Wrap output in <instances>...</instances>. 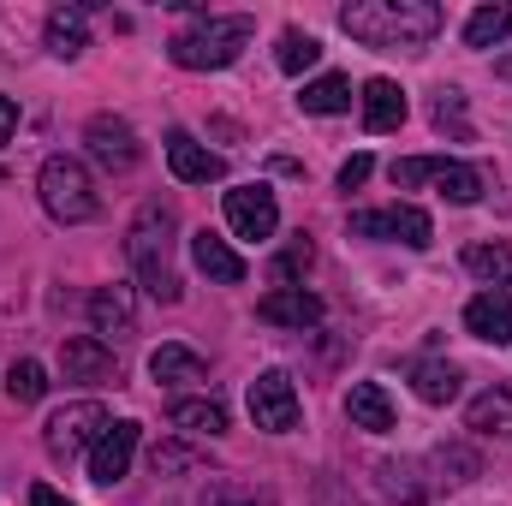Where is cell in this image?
Listing matches in <instances>:
<instances>
[{
  "instance_id": "1",
  "label": "cell",
  "mask_w": 512,
  "mask_h": 506,
  "mask_svg": "<svg viewBox=\"0 0 512 506\" xmlns=\"http://www.w3.org/2000/svg\"><path fill=\"white\" fill-rule=\"evenodd\" d=\"M447 12L435 0H352L340 6V30L364 48H429Z\"/></svg>"
},
{
  "instance_id": "2",
  "label": "cell",
  "mask_w": 512,
  "mask_h": 506,
  "mask_svg": "<svg viewBox=\"0 0 512 506\" xmlns=\"http://www.w3.org/2000/svg\"><path fill=\"white\" fill-rule=\"evenodd\" d=\"M173 239H179V221H173L167 203H143L126 227L131 274H137V286H143L149 298H161V304H179V298H185L179 268H173Z\"/></svg>"
},
{
  "instance_id": "3",
  "label": "cell",
  "mask_w": 512,
  "mask_h": 506,
  "mask_svg": "<svg viewBox=\"0 0 512 506\" xmlns=\"http://www.w3.org/2000/svg\"><path fill=\"white\" fill-rule=\"evenodd\" d=\"M251 36H256L251 12H209V18L185 24V30L167 42V54H173V66H185V72H221V66H233V60L251 48Z\"/></svg>"
},
{
  "instance_id": "4",
  "label": "cell",
  "mask_w": 512,
  "mask_h": 506,
  "mask_svg": "<svg viewBox=\"0 0 512 506\" xmlns=\"http://www.w3.org/2000/svg\"><path fill=\"white\" fill-rule=\"evenodd\" d=\"M36 197H42V209H48L60 227H84V221L102 215L96 179H90V167L72 161V155H48V161H42V173H36Z\"/></svg>"
},
{
  "instance_id": "5",
  "label": "cell",
  "mask_w": 512,
  "mask_h": 506,
  "mask_svg": "<svg viewBox=\"0 0 512 506\" xmlns=\"http://www.w3.org/2000/svg\"><path fill=\"white\" fill-rule=\"evenodd\" d=\"M393 185L411 191V185H441L447 203H477L483 197V173L471 161H447V155H411V161H393Z\"/></svg>"
},
{
  "instance_id": "6",
  "label": "cell",
  "mask_w": 512,
  "mask_h": 506,
  "mask_svg": "<svg viewBox=\"0 0 512 506\" xmlns=\"http://www.w3.org/2000/svg\"><path fill=\"white\" fill-rule=\"evenodd\" d=\"M102 429H108V411H102L96 399H72V405H60V411L42 423V447H48V459L72 465L78 453H90V447L102 441Z\"/></svg>"
},
{
  "instance_id": "7",
  "label": "cell",
  "mask_w": 512,
  "mask_h": 506,
  "mask_svg": "<svg viewBox=\"0 0 512 506\" xmlns=\"http://www.w3.org/2000/svg\"><path fill=\"white\" fill-rule=\"evenodd\" d=\"M352 233H358V239H393V245H405V251H423V245L435 239V227H429V215H423L417 203L358 209V215H352Z\"/></svg>"
},
{
  "instance_id": "8",
  "label": "cell",
  "mask_w": 512,
  "mask_h": 506,
  "mask_svg": "<svg viewBox=\"0 0 512 506\" xmlns=\"http://www.w3.org/2000/svg\"><path fill=\"white\" fill-rule=\"evenodd\" d=\"M84 149H90V161H96L102 173H131V167L143 161V143H137V131H131L120 114H96V120L84 126Z\"/></svg>"
},
{
  "instance_id": "9",
  "label": "cell",
  "mask_w": 512,
  "mask_h": 506,
  "mask_svg": "<svg viewBox=\"0 0 512 506\" xmlns=\"http://www.w3.org/2000/svg\"><path fill=\"white\" fill-rule=\"evenodd\" d=\"M227 227H233V239H274L280 233V203H274V191L268 185H233L227 191Z\"/></svg>"
},
{
  "instance_id": "10",
  "label": "cell",
  "mask_w": 512,
  "mask_h": 506,
  "mask_svg": "<svg viewBox=\"0 0 512 506\" xmlns=\"http://www.w3.org/2000/svg\"><path fill=\"white\" fill-rule=\"evenodd\" d=\"M251 417H256V429H268V435L298 429V387H292L286 370H262L251 381Z\"/></svg>"
},
{
  "instance_id": "11",
  "label": "cell",
  "mask_w": 512,
  "mask_h": 506,
  "mask_svg": "<svg viewBox=\"0 0 512 506\" xmlns=\"http://www.w3.org/2000/svg\"><path fill=\"white\" fill-rule=\"evenodd\" d=\"M465 334L483 346H512V286H483L465 304Z\"/></svg>"
},
{
  "instance_id": "12",
  "label": "cell",
  "mask_w": 512,
  "mask_h": 506,
  "mask_svg": "<svg viewBox=\"0 0 512 506\" xmlns=\"http://www.w3.org/2000/svg\"><path fill=\"white\" fill-rule=\"evenodd\" d=\"M60 370H66V381L108 387V381H120V358H114V346H102L96 334H78V340L60 346Z\"/></svg>"
},
{
  "instance_id": "13",
  "label": "cell",
  "mask_w": 512,
  "mask_h": 506,
  "mask_svg": "<svg viewBox=\"0 0 512 506\" xmlns=\"http://www.w3.org/2000/svg\"><path fill=\"white\" fill-rule=\"evenodd\" d=\"M137 435H143V423H108L102 429V441L90 447V483H102V489H114L120 477L131 471V453H137Z\"/></svg>"
},
{
  "instance_id": "14",
  "label": "cell",
  "mask_w": 512,
  "mask_h": 506,
  "mask_svg": "<svg viewBox=\"0 0 512 506\" xmlns=\"http://www.w3.org/2000/svg\"><path fill=\"white\" fill-rule=\"evenodd\" d=\"M167 167H173L179 185H215V179H227V161L209 143H197L191 131H167Z\"/></svg>"
},
{
  "instance_id": "15",
  "label": "cell",
  "mask_w": 512,
  "mask_h": 506,
  "mask_svg": "<svg viewBox=\"0 0 512 506\" xmlns=\"http://www.w3.org/2000/svg\"><path fill=\"white\" fill-rule=\"evenodd\" d=\"M90 328L102 346H120L137 334V310H131V286H96L90 292Z\"/></svg>"
},
{
  "instance_id": "16",
  "label": "cell",
  "mask_w": 512,
  "mask_h": 506,
  "mask_svg": "<svg viewBox=\"0 0 512 506\" xmlns=\"http://www.w3.org/2000/svg\"><path fill=\"white\" fill-rule=\"evenodd\" d=\"M256 316L268 322V328H316L322 322V298L316 292H304V286H274L262 304H256Z\"/></svg>"
},
{
  "instance_id": "17",
  "label": "cell",
  "mask_w": 512,
  "mask_h": 506,
  "mask_svg": "<svg viewBox=\"0 0 512 506\" xmlns=\"http://www.w3.org/2000/svg\"><path fill=\"white\" fill-rule=\"evenodd\" d=\"M42 36H48L54 60H78L90 48V6H54L48 24H42Z\"/></svg>"
},
{
  "instance_id": "18",
  "label": "cell",
  "mask_w": 512,
  "mask_h": 506,
  "mask_svg": "<svg viewBox=\"0 0 512 506\" xmlns=\"http://www.w3.org/2000/svg\"><path fill=\"white\" fill-rule=\"evenodd\" d=\"M346 417H352V429H364V435H387V429H393V399H387L382 381H352V387H346Z\"/></svg>"
},
{
  "instance_id": "19",
  "label": "cell",
  "mask_w": 512,
  "mask_h": 506,
  "mask_svg": "<svg viewBox=\"0 0 512 506\" xmlns=\"http://www.w3.org/2000/svg\"><path fill=\"white\" fill-rule=\"evenodd\" d=\"M191 262H197V268H203L215 286H239V280H245V256L233 251L221 233H209V227L191 239Z\"/></svg>"
},
{
  "instance_id": "20",
  "label": "cell",
  "mask_w": 512,
  "mask_h": 506,
  "mask_svg": "<svg viewBox=\"0 0 512 506\" xmlns=\"http://www.w3.org/2000/svg\"><path fill=\"white\" fill-rule=\"evenodd\" d=\"M405 126V90L393 78H370L364 84V131H399Z\"/></svg>"
},
{
  "instance_id": "21",
  "label": "cell",
  "mask_w": 512,
  "mask_h": 506,
  "mask_svg": "<svg viewBox=\"0 0 512 506\" xmlns=\"http://www.w3.org/2000/svg\"><path fill=\"white\" fill-rule=\"evenodd\" d=\"M465 429L477 435H495V441H512V387H489L465 405Z\"/></svg>"
},
{
  "instance_id": "22",
  "label": "cell",
  "mask_w": 512,
  "mask_h": 506,
  "mask_svg": "<svg viewBox=\"0 0 512 506\" xmlns=\"http://www.w3.org/2000/svg\"><path fill=\"white\" fill-rule=\"evenodd\" d=\"M429 465H435V489H465V483H477V477H483V459H477V447H465V441L435 447V453H429Z\"/></svg>"
},
{
  "instance_id": "23",
  "label": "cell",
  "mask_w": 512,
  "mask_h": 506,
  "mask_svg": "<svg viewBox=\"0 0 512 506\" xmlns=\"http://www.w3.org/2000/svg\"><path fill=\"white\" fill-rule=\"evenodd\" d=\"M173 429H185V435H227V405L221 399H173Z\"/></svg>"
},
{
  "instance_id": "24",
  "label": "cell",
  "mask_w": 512,
  "mask_h": 506,
  "mask_svg": "<svg viewBox=\"0 0 512 506\" xmlns=\"http://www.w3.org/2000/svg\"><path fill=\"white\" fill-rule=\"evenodd\" d=\"M411 387H417L423 405H453L459 399V370L441 364V358H417L411 364Z\"/></svg>"
},
{
  "instance_id": "25",
  "label": "cell",
  "mask_w": 512,
  "mask_h": 506,
  "mask_svg": "<svg viewBox=\"0 0 512 506\" xmlns=\"http://www.w3.org/2000/svg\"><path fill=\"white\" fill-rule=\"evenodd\" d=\"M298 108L304 114H346L352 108V78H340V72H322V78H310L304 84V96H298Z\"/></svg>"
},
{
  "instance_id": "26",
  "label": "cell",
  "mask_w": 512,
  "mask_h": 506,
  "mask_svg": "<svg viewBox=\"0 0 512 506\" xmlns=\"http://www.w3.org/2000/svg\"><path fill=\"white\" fill-rule=\"evenodd\" d=\"M512 36V6H477L465 18V48H501Z\"/></svg>"
},
{
  "instance_id": "27",
  "label": "cell",
  "mask_w": 512,
  "mask_h": 506,
  "mask_svg": "<svg viewBox=\"0 0 512 506\" xmlns=\"http://www.w3.org/2000/svg\"><path fill=\"white\" fill-rule=\"evenodd\" d=\"M149 376L155 381H203L209 370H203V358L191 346H155L149 352Z\"/></svg>"
},
{
  "instance_id": "28",
  "label": "cell",
  "mask_w": 512,
  "mask_h": 506,
  "mask_svg": "<svg viewBox=\"0 0 512 506\" xmlns=\"http://www.w3.org/2000/svg\"><path fill=\"white\" fill-rule=\"evenodd\" d=\"M376 483H382V495H393V501H405V506H417L429 495V483H417V459H382Z\"/></svg>"
},
{
  "instance_id": "29",
  "label": "cell",
  "mask_w": 512,
  "mask_h": 506,
  "mask_svg": "<svg viewBox=\"0 0 512 506\" xmlns=\"http://www.w3.org/2000/svg\"><path fill=\"white\" fill-rule=\"evenodd\" d=\"M465 268L483 280V286H512V245L495 239V245H471L465 251Z\"/></svg>"
},
{
  "instance_id": "30",
  "label": "cell",
  "mask_w": 512,
  "mask_h": 506,
  "mask_svg": "<svg viewBox=\"0 0 512 506\" xmlns=\"http://www.w3.org/2000/svg\"><path fill=\"white\" fill-rule=\"evenodd\" d=\"M316 60H322V42H316L310 30H280V48H274V66H280V72L298 78V72H310Z\"/></svg>"
},
{
  "instance_id": "31",
  "label": "cell",
  "mask_w": 512,
  "mask_h": 506,
  "mask_svg": "<svg viewBox=\"0 0 512 506\" xmlns=\"http://www.w3.org/2000/svg\"><path fill=\"white\" fill-rule=\"evenodd\" d=\"M6 393H12V405H36V399L48 393V370H42L36 358H18V364L6 370Z\"/></svg>"
},
{
  "instance_id": "32",
  "label": "cell",
  "mask_w": 512,
  "mask_h": 506,
  "mask_svg": "<svg viewBox=\"0 0 512 506\" xmlns=\"http://www.w3.org/2000/svg\"><path fill=\"white\" fill-rule=\"evenodd\" d=\"M149 465H155V477H173V471H197V465H203V453H197V447H185V441H167V447H155V453H149Z\"/></svg>"
},
{
  "instance_id": "33",
  "label": "cell",
  "mask_w": 512,
  "mask_h": 506,
  "mask_svg": "<svg viewBox=\"0 0 512 506\" xmlns=\"http://www.w3.org/2000/svg\"><path fill=\"white\" fill-rule=\"evenodd\" d=\"M310 262H316V245H310V239L298 233V239H292L286 251L274 256V280H280V286H292V280H298V274H304Z\"/></svg>"
},
{
  "instance_id": "34",
  "label": "cell",
  "mask_w": 512,
  "mask_h": 506,
  "mask_svg": "<svg viewBox=\"0 0 512 506\" xmlns=\"http://www.w3.org/2000/svg\"><path fill=\"white\" fill-rule=\"evenodd\" d=\"M197 506H274V495H256L245 483H209Z\"/></svg>"
},
{
  "instance_id": "35",
  "label": "cell",
  "mask_w": 512,
  "mask_h": 506,
  "mask_svg": "<svg viewBox=\"0 0 512 506\" xmlns=\"http://www.w3.org/2000/svg\"><path fill=\"white\" fill-rule=\"evenodd\" d=\"M435 126L447 131H459V137H471V131H465V96H459V90H441V96H435Z\"/></svg>"
},
{
  "instance_id": "36",
  "label": "cell",
  "mask_w": 512,
  "mask_h": 506,
  "mask_svg": "<svg viewBox=\"0 0 512 506\" xmlns=\"http://www.w3.org/2000/svg\"><path fill=\"white\" fill-rule=\"evenodd\" d=\"M370 173H376V161H370V155H352V161L340 167V191H358Z\"/></svg>"
},
{
  "instance_id": "37",
  "label": "cell",
  "mask_w": 512,
  "mask_h": 506,
  "mask_svg": "<svg viewBox=\"0 0 512 506\" xmlns=\"http://www.w3.org/2000/svg\"><path fill=\"white\" fill-rule=\"evenodd\" d=\"M12 131H18V102H12V96H0V143H6Z\"/></svg>"
},
{
  "instance_id": "38",
  "label": "cell",
  "mask_w": 512,
  "mask_h": 506,
  "mask_svg": "<svg viewBox=\"0 0 512 506\" xmlns=\"http://www.w3.org/2000/svg\"><path fill=\"white\" fill-rule=\"evenodd\" d=\"M30 506H72V501H66V495H54L48 483H36V489H30Z\"/></svg>"
}]
</instances>
